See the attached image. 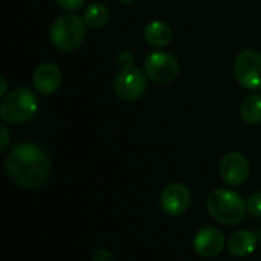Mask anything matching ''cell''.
Masks as SVG:
<instances>
[{
    "label": "cell",
    "mask_w": 261,
    "mask_h": 261,
    "mask_svg": "<svg viewBox=\"0 0 261 261\" xmlns=\"http://www.w3.org/2000/svg\"><path fill=\"white\" fill-rule=\"evenodd\" d=\"M5 167L11 180L26 190H35L44 185L50 174L47 153L32 142L14 145L6 156Z\"/></svg>",
    "instance_id": "6da1fadb"
},
{
    "label": "cell",
    "mask_w": 261,
    "mask_h": 261,
    "mask_svg": "<svg viewBox=\"0 0 261 261\" xmlns=\"http://www.w3.org/2000/svg\"><path fill=\"white\" fill-rule=\"evenodd\" d=\"M206 208L211 217L222 225H239L245 220L248 206L245 200L232 190H214L206 199Z\"/></svg>",
    "instance_id": "7a4b0ae2"
},
{
    "label": "cell",
    "mask_w": 261,
    "mask_h": 261,
    "mask_svg": "<svg viewBox=\"0 0 261 261\" xmlns=\"http://www.w3.org/2000/svg\"><path fill=\"white\" fill-rule=\"evenodd\" d=\"M37 110L38 99L28 87L12 89L0 104V116L8 124H24L35 116Z\"/></svg>",
    "instance_id": "3957f363"
},
{
    "label": "cell",
    "mask_w": 261,
    "mask_h": 261,
    "mask_svg": "<svg viewBox=\"0 0 261 261\" xmlns=\"http://www.w3.org/2000/svg\"><path fill=\"white\" fill-rule=\"evenodd\" d=\"M86 23L73 12L58 17L50 28V41L61 52L76 50L86 40Z\"/></svg>",
    "instance_id": "277c9868"
},
{
    "label": "cell",
    "mask_w": 261,
    "mask_h": 261,
    "mask_svg": "<svg viewBox=\"0 0 261 261\" xmlns=\"http://www.w3.org/2000/svg\"><path fill=\"white\" fill-rule=\"evenodd\" d=\"M234 75L240 86L248 90L261 89V54L245 49L234 61Z\"/></svg>",
    "instance_id": "5b68a950"
},
{
    "label": "cell",
    "mask_w": 261,
    "mask_h": 261,
    "mask_svg": "<svg viewBox=\"0 0 261 261\" xmlns=\"http://www.w3.org/2000/svg\"><path fill=\"white\" fill-rule=\"evenodd\" d=\"M147 90V75L138 67L122 69L113 80V93L116 98L132 102L139 99Z\"/></svg>",
    "instance_id": "8992f818"
},
{
    "label": "cell",
    "mask_w": 261,
    "mask_h": 261,
    "mask_svg": "<svg viewBox=\"0 0 261 261\" xmlns=\"http://www.w3.org/2000/svg\"><path fill=\"white\" fill-rule=\"evenodd\" d=\"M144 72L147 78L154 83L167 84L179 75V63L170 52L158 50L150 54L144 61Z\"/></svg>",
    "instance_id": "52a82bcc"
},
{
    "label": "cell",
    "mask_w": 261,
    "mask_h": 261,
    "mask_svg": "<svg viewBox=\"0 0 261 261\" xmlns=\"http://www.w3.org/2000/svg\"><path fill=\"white\" fill-rule=\"evenodd\" d=\"M191 203V193L187 185L174 182L165 187L161 194V206L168 216L184 214Z\"/></svg>",
    "instance_id": "ba28073f"
},
{
    "label": "cell",
    "mask_w": 261,
    "mask_h": 261,
    "mask_svg": "<svg viewBox=\"0 0 261 261\" xmlns=\"http://www.w3.org/2000/svg\"><path fill=\"white\" fill-rule=\"evenodd\" d=\"M249 174V162L248 159L237 151L228 153L223 156L220 162V176L222 179L232 187L242 185Z\"/></svg>",
    "instance_id": "9c48e42d"
},
{
    "label": "cell",
    "mask_w": 261,
    "mask_h": 261,
    "mask_svg": "<svg viewBox=\"0 0 261 261\" xmlns=\"http://www.w3.org/2000/svg\"><path fill=\"white\" fill-rule=\"evenodd\" d=\"M194 249L205 258L217 257L225 248V236L220 229L203 228L194 237Z\"/></svg>",
    "instance_id": "30bf717a"
},
{
    "label": "cell",
    "mask_w": 261,
    "mask_h": 261,
    "mask_svg": "<svg viewBox=\"0 0 261 261\" xmlns=\"http://www.w3.org/2000/svg\"><path fill=\"white\" fill-rule=\"evenodd\" d=\"M61 70L57 64L43 63L40 64L32 75V86L41 95H50L61 86Z\"/></svg>",
    "instance_id": "8fae6325"
},
{
    "label": "cell",
    "mask_w": 261,
    "mask_h": 261,
    "mask_svg": "<svg viewBox=\"0 0 261 261\" xmlns=\"http://www.w3.org/2000/svg\"><path fill=\"white\" fill-rule=\"evenodd\" d=\"M255 246H257V236L248 229H240L234 232L228 240V251L239 258L251 255Z\"/></svg>",
    "instance_id": "7c38bea8"
},
{
    "label": "cell",
    "mask_w": 261,
    "mask_h": 261,
    "mask_svg": "<svg viewBox=\"0 0 261 261\" xmlns=\"http://www.w3.org/2000/svg\"><path fill=\"white\" fill-rule=\"evenodd\" d=\"M144 38L153 47H165L173 40V31L167 23L153 20L144 28Z\"/></svg>",
    "instance_id": "4fadbf2b"
},
{
    "label": "cell",
    "mask_w": 261,
    "mask_h": 261,
    "mask_svg": "<svg viewBox=\"0 0 261 261\" xmlns=\"http://www.w3.org/2000/svg\"><path fill=\"white\" fill-rule=\"evenodd\" d=\"M83 20L87 28L101 29V28L107 26V23L110 21V11L102 3H93L86 8V11L83 14Z\"/></svg>",
    "instance_id": "5bb4252c"
},
{
    "label": "cell",
    "mask_w": 261,
    "mask_h": 261,
    "mask_svg": "<svg viewBox=\"0 0 261 261\" xmlns=\"http://www.w3.org/2000/svg\"><path fill=\"white\" fill-rule=\"evenodd\" d=\"M240 116L246 124L255 125L261 122V93L249 95L240 107Z\"/></svg>",
    "instance_id": "9a60e30c"
},
{
    "label": "cell",
    "mask_w": 261,
    "mask_h": 261,
    "mask_svg": "<svg viewBox=\"0 0 261 261\" xmlns=\"http://www.w3.org/2000/svg\"><path fill=\"white\" fill-rule=\"evenodd\" d=\"M246 206H248V213H249L251 216L261 219V191L254 193V194L248 199Z\"/></svg>",
    "instance_id": "2e32d148"
},
{
    "label": "cell",
    "mask_w": 261,
    "mask_h": 261,
    "mask_svg": "<svg viewBox=\"0 0 261 261\" xmlns=\"http://www.w3.org/2000/svg\"><path fill=\"white\" fill-rule=\"evenodd\" d=\"M133 61H135V55L130 50H121L116 57V63L121 67V70L133 67Z\"/></svg>",
    "instance_id": "e0dca14e"
},
{
    "label": "cell",
    "mask_w": 261,
    "mask_h": 261,
    "mask_svg": "<svg viewBox=\"0 0 261 261\" xmlns=\"http://www.w3.org/2000/svg\"><path fill=\"white\" fill-rule=\"evenodd\" d=\"M84 2L86 0H57L58 6L63 8L67 12H75V11L81 9L83 5H84Z\"/></svg>",
    "instance_id": "ac0fdd59"
},
{
    "label": "cell",
    "mask_w": 261,
    "mask_h": 261,
    "mask_svg": "<svg viewBox=\"0 0 261 261\" xmlns=\"http://www.w3.org/2000/svg\"><path fill=\"white\" fill-rule=\"evenodd\" d=\"M0 132H2V144H0V153H5L8 145H9V130L6 127L5 122H2L0 125Z\"/></svg>",
    "instance_id": "d6986e66"
},
{
    "label": "cell",
    "mask_w": 261,
    "mask_h": 261,
    "mask_svg": "<svg viewBox=\"0 0 261 261\" xmlns=\"http://www.w3.org/2000/svg\"><path fill=\"white\" fill-rule=\"evenodd\" d=\"M92 261H115L113 258V254L107 249H98L95 251L93 257H92Z\"/></svg>",
    "instance_id": "ffe728a7"
},
{
    "label": "cell",
    "mask_w": 261,
    "mask_h": 261,
    "mask_svg": "<svg viewBox=\"0 0 261 261\" xmlns=\"http://www.w3.org/2000/svg\"><path fill=\"white\" fill-rule=\"evenodd\" d=\"M6 90H8V81H6V78L2 75V76H0V96H2V98H5V96L9 93V92H6Z\"/></svg>",
    "instance_id": "44dd1931"
},
{
    "label": "cell",
    "mask_w": 261,
    "mask_h": 261,
    "mask_svg": "<svg viewBox=\"0 0 261 261\" xmlns=\"http://www.w3.org/2000/svg\"><path fill=\"white\" fill-rule=\"evenodd\" d=\"M119 2H121L122 5H130V3H133L135 0H119Z\"/></svg>",
    "instance_id": "7402d4cb"
}]
</instances>
